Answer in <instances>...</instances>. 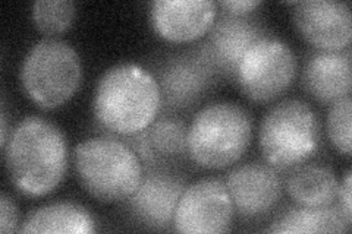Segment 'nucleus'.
I'll return each instance as SVG.
<instances>
[{"label":"nucleus","mask_w":352,"mask_h":234,"mask_svg":"<svg viewBox=\"0 0 352 234\" xmlns=\"http://www.w3.org/2000/svg\"><path fill=\"white\" fill-rule=\"evenodd\" d=\"M93 111L102 128L119 137L147 129L160 111L156 78L135 63L112 66L97 82Z\"/></svg>","instance_id":"f03ea898"},{"label":"nucleus","mask_w":352,"mask_h":234,"mask_svg":"<svg viewBox=\"0 0 352 234\" xmlns=\"http://www.w3.org/2000/svg\"><path fill=\"white\" fill-rule=\"evenodd\" d=\"M351 119L352 102L351 95H345L330 104L327 113V135L333 147L346 157L351 155Z\"/></svg>","instance_id":"412c9836"},{"label":"nucleus","mask_w":352,"mask_h":234,"mask_svg":"<svg viewBox=\"0 0 352 234\" xmlns=\"http://www.w3.org/2000/svg\"><path fill=\"white\" fill-rule=\"evenodd\" d=\"M351 170L346 172L345 177H344V182L342 185L339 186V191H338V205L339 208L344 211V214L352 220V187H351Z\"/></svg>","instance_id":"b1692460"},{"label":"nucleus","mask_w":352,"mask_h":234,"mask_svg":"<svg viewBox=\"0 0 352 234\" xmlns=\"http://www.w3.org/2000/svg\"><path fill=\"white\" fill-rule=\"evenodd\" d=\"M351 222L344 211L335 202L326 207H301L295 205L285 211L272 221L269 233L289 234H316V233H346Z\"/></svg>","instance_id":"dca6fc26"},{"label":"nucleus","mask_w":352,"mask_h":234,"mask_svg":"<svg viewBox=\"0 0 352 234\" xmlns=\"http://www.w3.org/2000/svg\"><path fill=\"white\" fill-rule=\"evenodd\" d=\"M154 78L160 90V110L172 115L192 108L217 76L194 49L164 59Z\"/></svg>","instance_id":"9d476101"},{"label":"nucleus","mask_w":352,"mask_h":234,"mask_svg":"<svg viewBox=\"0 0 352 234\" xmlns=\"http://www.w3.org/2000/svg\"><path fill=\"white\" fill-rule=\"evenodd\" d=\"M296 66V58L288 44L267 36L252 44L241 59L236 81L252 102H272L291 86Z\"/></svg>","instance_id":"0eeeda50"},{"label":"nucleus","mask_w":352,"mask_h":234,"mask_svg":"<svg viewBox=\"0 0 352 234\" xmlns=\"http://www.w3.org/2000/svg\"><path fill=\"white\" fill-rule=\"evenodd\" d=\"M302 85L308 94L324 104H332L349 95L352 85L351 49L311 53L302 69Z\"/></svg>","instance_id":"2eb2a0df"},{"label":"nucleus","mask_w":352,"mask_h":234,"mask_svg":"<svg viewBox=\"0 0 352 234\" xmlns=\"http://www.w3.org/2000/svg\"><path fill=\"white\" fill-rule=\"evenodd\" d=\"M19 215L15 202L8 194L0 195V231L14 233L19 227Z\"/></svg>","instance_id":"4be33fe9"},{"label":"nucleus","mask_w":352,"mask_h":234,"mask_svg":"<svg viewBox=\"0 0 352 234\" xmlns=\"http://www.w3.org/2000/svg\"><path fill=\"white\" fill-rule=\"evenodd\" d=\"M234 205L226 185L213 177L185 187L172 221V229L188 234H213L230 230Z\"/></svg>","instance_id":"6e6552de"},{"label":"nucleus","mask_w":352,"mask_h":234,"mask_svg":"<svg viewBox=\"0 0 352 234\" xmlns=\"http://www.w3.org/2000/svg\"><path fill=\"white\" fill-rule=\"evenodd\" d=\"M292 18L300 34L318 50H342L352 37L351 8L346 2H295Z\"/></svg>","instance_id":"f8f14e48"},{"label":"nucleus","mask_w":352,"mask_h":234,"mask_svg":"<svg viewBox=\"0 0 352 234\" xmlns=\"http://www.w3.org/2000/svg\"><path fill=\"white\" fill-rule=\"evenodd\" d=\"M226 189L236 214L244 218H258L278 205L282 182L276 169L267 163L251 161L241 164L226 176Z\"/></svg>","instance_id":"ddd939ff"},{"label":"nucleus","mask_w":352,"mask_h":234,"mask_svg":"<svg viewBox=\"0 0 352 234\" xmlns=\"http://www.w3.org/2000/svg\"><path fill=\"white\" fill-rule=\"evenodd\" d=\"M320 135V120L311 106L300 98H286L264 115L258 141L266 163L283 172L311 159Z\"/></svg>","instance_id":"39448f33"},{"label":"nucleus","mask_w":352,"mask_h":234,"mask_svg":"<svg viewBox=\"0 0 352 234\" xmlns=\"http://www.w3.org/2000/svg\"><path fill=\"white\" fill-rule=\"evenodd\" d=\"M74 165L85 192L104 204L126 200L144 174L135 151L112 137H96L76 145Z\"/></svg>","instance_id":"7ed1b4c3"},{"label":"nucleus","mask_w":352,"mask_h":234,"mask_svg":"<svg viewBox=\"0 0 352 234\" xmlns=\"http://www.w3.org/2000/svg\"><path fill=\"white\" fill-rule=\"evenodd\" d=\"M186 186L185 177L168 167H146L140 186L125 200V207L140 224L166 230L172 226L176 205Z\"/></svg>","instance_id":"9b49d317"},{"label":"nucleus","mask_w":352,"mask_h":234,"mask_svg":"<svg viewBox=\"0 0 352 234\" xmlns=\"http://www.w3.org/2000/svg\"><path fill=\"white\" fill-rule=\"evenodd\" d=\"M34 25L47 36H56L68 30L76 15L72 0H38L32 3Z\"/></svg>","instance_id":"aec40b11"},{"label":"nucleus","mask_w":352,"mask_h":234,"mask_svg":"<svg viewBox=\"0 0 352 234\" xmlns=\"http://www.w3.org/2000/svg\"><path fill=\"white\" fill-rule=\"evenodd\" d=\"M0 120H2V126H0V129H2V141H0V145H2V148L6 147V142L9 139L8 137V115H6V110H5V106L2 107V116H0Z\"/></svg>","instance_id":"393cba45"},{"label":"nucleus","mask_w":352,"mask_h":234,"mask_svg":"<svg viewBox=\"0 0 352 234\" xmlns=\"http://www.w3.org/2000/svg\"><path fill=\"white\" fill-rule=\"evenodd\" d=\"M252 119L234 102H214L203 107L188 129L191 160L204 169L222 170L235 164L250 147Z\"/></svg>","instance_id":"20e7f679"},{"label":"nucleus","mask_w":352,"mask_h":234,"mask_svg":"<svg viewBox=\"0 0 352 234\" xmlns=\"http://www.w3.org/2000/svg\"><path fill=\"white\" fill-rule=\"evenodd\" d=\"M267 36L266 28L252 14L232 15L225 12L216 16L206 40L195 50L216 76L232 80L236 78L239 62L247 50Z\"/></svg>","instance_id":"1a4fd4ad"},{"label":"nucleus","mask_w":352,"mask_h":234,"mask_svg":"<svg viewBox=\"0 0 352 234\" xmlns=\"http://www.w3.org/2000/svg\"><path fill=\"white\" fill-rule=\"evenodd\" d=\"M285 187L296 205L326 207L336 202L339 183L326 165L300 164L291 169Z\"/></svg>","instance_id":"f3484780"},{"label":"nucleus","mask_w":352,"mask_h":234,"mask_svg":"<svg viewBox=\"0 0 352 234\" xmlns=\"http://www.w3.org/2000/svg\"><path fill=\"white\" fill-rule=\"evenodd\" d=\"M217 16L213 0H156L148 5V18L157 34L173 43L203 37Z\"/></svg>","instance_id":"4468645a"},{"label":"nucleus","mask_w":352,"mask_h":234,"mask_svg":"<svg viewBox=\"0 0 352 234\" xmlns=\"http://www.w3.org/2000/svg\"><path fill=\"white\" fill-rule=\"evenodd\" d=\"M19 76L32 102L44 110H52L68 102L78 90L81 59L69 43L47 37L28 50Z\"/></svg>","instance_id":"423d86ee"},{"label":"nucleus","mask_w":352,"mask_h":234,"mask_svg":"<svg viewBox=\"0 0 352 234\" xmlns=\"http://www.w3.org/2000/svg\"><path fill=\"white\" fill-rule=\"evenodd\" d=\"M3 151L10 182L28 196L53 192L68 169V143L62 129L38 116L21 120Z\"/></svg>","instance_id":"f257e3e1"},{"label":"nucleus","mask_w":352,"mask_h":234,"mask_svg":"<svg viewBox=\"0 0 352 234\" xmlns=\"http://www.w3.org/2000/svg\"><path fill=\"white\" fill-rule=\"evenodd\" d=\"M188 126L173 115H163L146 129L147 141L156 165L178 161L190 155Z\"/></svg>","instance_id":"6ab92c4d"},{"label":"nucleus","mask_w":352,"mask_h":234,"mask_svg":"<svg viewBox=\"0 0 352 234\" xmlns=\"http://www.w3.org/2000/svg\"><path fill=\"white\" fill-rule=\"evenodd\" d=\"M225 12L232 15H250L261 5L258 0H228V2L217 3Z\"/></svg>","instance_id":"5701e85b"},{"label":"nucleus","mask_w":352,"mask_h":234,"mask_svg":"<svg viewBox=\"0 0 352 234\" xmlns=\"http://www.w3.org/2000/svg\"><path fill=\"white\" fill-rule=\"evenodd\" d=\"M96 231V220L75 202H52L43 205L25 217L18 233H63L90 234Z\"/></svg>","instance_id":"a211bd4d"}]
</instances>
